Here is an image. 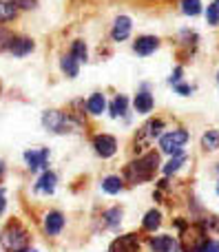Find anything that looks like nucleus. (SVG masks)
I'll return each instance as SVG.
<instances>
[{
	"mask_svg": "<svg viewBox=\"0 0 219 252\" xmlns=\"http://www.w3.org/2000/svg\"><path fill=\"white\" fill-rule=\"evenodd\" d=\"M159 164V155L157 153H146L144 157H140V159L131 161V164L126 166V170H124V175H126V179L131 184H140V182H146V179L153 177L155 168H157Z\"/></svg>",
	"mask_w": 219,
	"mask_h": 252,
	"instance_id": "1",
	"label": "nucleus"
},
{
	"mask_svg": "<svg viewBox=\"0 0 219 252\" xmlns=\"http://www.w3.org/2000/svg\"><path fill=\"white\" fill-rule=\"evenodd\" d=\"M0 244H2V248L9 250V252H20V250L27 248V244H29V235H27V230L20 226V223L11 221L2 230V235H0Z\"/></svg>",
	"mask_w": 219,
	"mask_h": 252,
	"instance_id": "2",
	"label": "nucleus"
},
{
	"mask_svg": "<svg viewBox=\"0 0 219 252\" xmlns=\"http://www.w3.org/2000/svg\"><path fill=\"white\" fill-rule=\"evenodd\" d=\"M42 124L44 128L53 130V133H73L78 128V122L73 118H69V115L60 113V111H47L42 115Z\"/></svg>",
	"mask_w": 219,
	"mask_h": 252,
	"instance_id": "3",
	"label": "nucleus"
},
{
	"mask_svg": "<svg viewBox=\"0 0 219 252\" xmlns=\"http://www.w3.org/2000/svg\"><path fill=\"white\" fill-rule=\"evenodd\" d=\"M188 142V133H186L184 128H177V130H171V133L162 135V139H159V148H162L164 153H168V155H180L182 146Z\"/></svg>",
	"mask_w": 219,
	"mask_h": 252,
	"instance_id": "4",
	"label": "nucleus"
},
{
	"mask_svg": "<svg viewBox=\"0 0 219 252\" xmlns=\"http://www.w3.org/2000/svg\"><path fill=\"white\" fill-rule=\"evenodd\" d=\"M206 235H204V228L202 226H193L188 232H186V239H184V250L186 252H199L202 246L206 244Z\"/></svg>",
	"mask_w": 219,
	"mask_h": 252,
	"instance_id": "5",
	"label": "nucleus"
},
{
	"mask_svg": "<svg viewBox=\"0 0 219 252\" xmlns=\"http://www.w3.org/2000/svg\"><path fill=\"white\" fill-rule=\"evenodd\" d=\"M93 148H95V153L100 157H111L118 151V142L111 135H95L93 137Z\"/></svg>",
	"mask_w": 219,
	"mask_h": 252,
	"instance_id": "6",
	"label": "nucleus"
},
{
	"mask_svg": "<svg viewBox=\"0 0 219 252\" xmlns=\"http://www.w3.org/2000/svg\"><path fill=\"white\" fill-rule=\"evenodd\" d=\"M131 29H133V22L128 16H118L113 22V29H111V38L115 40V42H122V40H126L128 35H131Z\"/></svg>",
	"mask_w": 219,
	"mask_h": 252,
	"instance_id": "7",
	"label": "nucleus"
},
{
	"mask_svg": "<svg viewBox=\"0 0 219 252\" xmlns=\"http://www.w3.org/2000/svg\"><path fill=\"white\" fill-rule=\"evenodd\" d=\"M149 244H151V250L153 252H180V241L168 237V235L151 237Z\"/></svg>",
	"mask_w": 219,
	"mask_h": 252,
	"instance_id": "8",
	"label": "nucleus"
},
{
	"mask_svg": "<svg viewBox=\"0 0 219 252\" xmlns=\"http://www.w3.org/2000/svg\"><path fill=\"white\" fill-rule=\"evenodd\" d=\"M109 252H140V241L135 235H124L111 244Z\"/></svg>",
	"mask_w": 219,
	"mask_h": 252,
	"instance_id": "9",
	"label": "nucleus"
},
{
	"mask_svg": "<svg viewBox=\"0 0 219 252\" xmlns=\"http://www.w3.org/2000/svg\"><path fill=\"white\" fill-rule=\"evenodd\" d=\"M157 47H159V40L155 38V35H140V38L135 40V44H133V51H135L137 56H151Z\"/></svg>",
	"mask_w": 219,
	"mask_h": 252,
	"instance_id": "10",
	"label": "nucleus"
},
{
	"mask_svg": "<svg viewBox=\"0 0 219 252\" xmlns=\"http://www.w3.org/2000/svg\"><path fill=\"white\" fill-rule=\"evenodd\" d=\"M47 159H49V151H47V148H42V151H27L25 153V161L29 164L31 170L44 168V166H47Z\"/></svg>",
	"mask_w": 219,
	"mask_h": 252,
	"instance_id": "11",
	"label": "nucleus"
},
{
	"mask_svg": "<svg viewBox=\"0 0 219 252\" xmlns=\"http://www.w3.org/2000/svg\"><path fill=\"white\" fill-rule=\"evenodd\" d=\"M9 51H11L13 56H18V58L27 56V53L33 51V40H29V38H16V35H13V40L9 42Z\"/></svg>",
	"mask_w": 219,
	"mask_h": 252,
	"instance_id": "12",
	"label": "nucleus"
},
{
	"mask_svg": "<svg viewBox=\"0 0 219 252\" xmlns=\"http://www.w3.org/2000/svg\"><path fill=\"white\" fill-rule=\"evenodd\" d=\"M133 106H135L137 113H151V111H153V106H155V100H153V95H151V93L140 91L135 95V100H133Z\"/></svg>",
	"mask_w": 219,
	"mask_h": 252,
	"instance_id": "13",
	"label": "nucleus"
},
{
	"mask_svg": "<svg viewBox=\"0 0 219 252\" xmlns=\"http://www.w3.org/2000/svg\"><path fill=\"white\" fill-rule=\"evenodd\" d=\"M62 226H64V217H62L60 213H49L47 219H44V230H47V235H58V232L62 230Z\"/></svg>",
	"mask_w": 219,
	"mask_h": 252,
	"instance_id": "14",
	"label": "nucleus"
},
{
	"mask_svg": "<svg viewBox=\"0 0 219 252\" xmlns=\"http://www.w3.org/2000/svg\"><path fill=\"white\" fill-rule=\"evenodd\" d=\"M56 184H58L56 173L47 170V173H42V177L38 179V184H35V190H38V192H53V190H56Z\"/></svg>",
	"mask_w": 219,
	"mask_h": 252,
	"instance_id": "15",
	"label": "nucleus"
},
{
	"mask_svg": "<svg viewBox=\"0 0 219 252\" xmlns=\"http://www.w3.org/2000/svg\"><path fill=\"white\" fill-rule=\"evenodd\" d=\"M87 109H89V113L91 115H102L104 113V109H106L104 95H102V93H93V95L89 97V102H87Z\"/></svg>",
	"mask_w": 219,
	"mask_h": 252,
	"instance_id": "16",
	"label": "nucleus"
},
{
	"mask_svg": "<svg viewBox=\"0 0 219 252\" xmlns=\"http://www.w3.org/2000/svg\"><path fill=\"white\" fill-rule=\"evenodd\" d=\"M78 64H80V62L75 60L71 53H69V56H62V60H60V69L64 71L69 78H75V75H78Z\"/></svg>",
	"mask_w": 219,
	"mask_h": 252,
	"instance_id": "17",
	"label": "nucleus"
},
{
	"mask_svg": "<svg viewBox=\"0 0 219 252\" xmlns=\"http://www.w3.org/2000/svg\"><path fill=\"white\" fill-rule=\"evenodd\" d=\"M18 16V7L7 0H0V22H7V20H13Z\"/></svg>",
	"mask_w": 219,
	"mask_h": 252,
	"instance_id": "18",
	"label": "nucleus"
},
{
	"mask_svg": "<svg viewBox=\"0 0 219 252\" xmlns=\"http://www.w3.org/2000/svg\"><path fill=\"white\" fill-rule=\"evenodd\" d=\"M102 190L109 192V195H118L120 190H122V179L115 177V175H111V177H106L104 182H102Z\"/></svg>",
	"mask_w": 219,
	"mask_h": 252,
	"instance_id": "19",
	"label": "nucleus"
},
{
	"mask_svg": "<svg viewBox=\"0 0 219 252\" xmlns=\"http://www.w3.org/2000/svg\"><path fill=\"white\" fill-rule=\"evenodd\" d=\"M159 223H162V213L159 210H149L144 217V230L153 232L155 228H159Z\"/></svg>",
	"mask_w": 219,
	"mask_h": 252,
	"instance_id": "20",
	"label": "nucleus"
},
{
	"mask_svg": "<svg viewBox=\"0 0 219 252\" xmlns=\"http://www.w3.org/2000/svg\"><path fill=\"white\" fill-rule=\"evenodd\" d=\"M184 164H186V155H184V153H180V155H173V159L168 161L162 170H164V175H173V173H177V170H180Z\"/></svg>",
	"mask_w": 219,
	"mask_h": 252,
	"instance_id": "21",
	"label": "nucleus"
},
{
	"mask_svg": "<svg viewBox=\"0 0 219 252\" xmlns=\"http://www.w3.org/2000/svg\"><path fill=\"white\" fill-rule=\"evenodd\" d=\"M182 13L184 16H199L202 13V0H182Z\"/></svg>",
	"mask_w": 219,
	"mask_h": 252,
	"instance_id": "22",
	"label": "nucleus"
},
{
	"mask_svg": "<svg viewBox=\"0 0 219 252\" xmlns=\"http://www.w3.org/2000/svg\"><path fill=\"white\" fill-rule=\"evenodd\" d=\"M71 56H73L78 62H87V58H89L87 44H84L82 40H75V42L71 44Z\"/></svg>",
	"mask_w": 219,
	"mask_h": 252,
	"instance_id": "23",
	"label": "nucleus"
},
{
	"mask_svg": "<svg viewBox=\"0 0 219 252\" xmlns=\"http://www.w3.org/2000/svg\"><path fill=\"white\" fill-rule=\"evenodd\" d=\"M126 106H128V100L124 95H118L113 102H111V115L113 118H120V115L126 113Z\"/></svg>",
	"mask_w": 219,
	"mask_h": 252,
	"instance_id": "24",
	"label": "nucleus"
},
{
	"mask_svg": "<svg viewBox=\"0 0 219 252\" xmlns=\"http://www.w3.org/2000/svg\"><path fill=\"white\" fill-rule=\"evenodd\" d=\"M202 146L206 148V151H217L219 148V133L217 130H208V133H204Z\"/></svg>",
	"mask_w": 219,
	"mask_h": 252,
	"instance_id": "25",
	"label": "nucleus"
},
{
	"mask_svg": "<svg viewBox=\"0 0 219 252\" xmlns=\"http://www.w3.org/2000/svg\"><path fill=\"white\" fill-rule=\"evenodd\" d=\"M104 219H106V226L109 228H118V223L122 221V210L120 208H111L104 213Z\"/></svg>",
	"mask_w": 219,
	"mask_h": 252,
	"instance_id": "26",
	"label": "nucleus"
},
{
	"mask_svg": "<svg viewBox=\"0 0 219 252\" xmlns=\"http://www.w3.org/2000/svg\"><path fill=\"white\" fill-rule=\"evenodd\" d=\"M206 20L208 25H219V0H213L206 9Z\"/></svg>",
	"mask_w": 219,
	"mask_h": 252,
	"instance_id": "27",
	"label": "nucleus"
},
{
	"mask_svg": "<svg viewBox=\"0 0 219 252\" xmlns=\"http://www.w3.org/2000/svg\"><path fill=\"white\" fill-rule=\"evenodd\" d=\"M11 40H13V35L9 33L4 27H0V51H2V49H9V42H11Z\"/></svg>",
	"mask_w": 219,
	"mask_h": 252,
	"instance_id": "28",
	"label": "nucleus"
},
{
	"mask_svg": "<svg viewBox=\"0 0 219 252\" xmlns=\"http://www.w3.org/2000/svg\"><path fill=\"white\" fill-rule=\"evenodd\" d=\"M164 126L162 120H155V122H149V126H146V130H149V135L153 137V135H157L159 133V128Z\"/></svg>",
	"mask_w": 219,
	"mask_h": 252,
	"instance_id": "29",
	"label": "nucleus"
},
{
	"mask_svg": "<svg viewBox=\"0 0 219 252\" xmlns=\"http://www.w3.org/2000/svg\"><path fill=\"white\" fill-rule=\"evenodd\" d=\"M7 2L16 4V7H22V9H33L35 7V0H7Z\"/></svg>",
	"mask_w": 219,
	"mask_h": 252,
	"instance_id": "30",
	"label": "nucleus"
},
{
	"mask_svg": "<svg viewBox=\"0 0 219 252\" xmlns=\"http://www.w3.org/2000/svg\"><path fill=\"white\" fill-rule=\"evenodd\" d=\"M199 252H219V241H213V239H208L206 244L202 246V250Z\"/></svg>",
	"mask_w": 219,
	"mask_h": 252,
	"instance_id": "31",
	"label": "nucleus"
},
{
	"mask_svg": "<svg viewBox=\"0 0 219 252\" xmlns=\"http://www.w3.org/2000/svg\"><path fill=\"white\" fill-rule=\"evenodd\" d=\"M168 82H171L173 87H175V84H180V82H182V66H177V69L173 71V75H171V80H168Z\"/></svg>",
	"mask_w": 219,
	"mask_h": 252,
	"instance_id": "32",
	"label": "nucleus"
},
{
	"mask_svg": "<svg viewBox=\"0 0 219 252\" xmlns=\"http://www.w3.org/2000/svg\"><path fill=\"white\" fill-rule=\"evenodd\" d=\"M175 91L177 93H180V95H190V87H188V84H175Z\"/></svg>",
	"mask_w": 219,
	"mask_h": 252,
	"instance_id": "33",
	"label": "nucleus"
},
{
	"mask_svg": "<svg viewBox=\"0 0 219 252\" xmlns=\"http://www.w3.org/2000/svg\"><path fill=\"white\" fill-rule=\"evenodd\" d=\"M2 210H4V192L0 190V213H2Z\"/></svg>",
	"mask_w": 219,
	"mask_h": 252,
	"instance_id": "34",
	"label": "nucleus"
},
{
	"mask_svg": "<svg viewBox=\"0 0 219 252\" xmlns=\"http://www.w3.org/2000/svg\"><path fill=\"white\" fill-rule=\"evenodd\" d=\"M2 173H4V166H2V161H0V177H2Z\"/></svg>",
	"mask_w": 219,
	"mask_h": 252,
	"instance_id": "35",
	"label": "nucleus"
},
{
	"mask_svg": "<svg viewBox=\"0 0 219 252\" xmlns=\"http://www.w3.org/2000/svg\"><path fill=\"white\" fill-rule=\"evenodd\" d=\"M20 252H35V250H20Z\"/></svg>",
	"mask_w": 219,
	"mask_h": 252,
	"instance_id": "36",
	"label": "nucleus"
},
{
	"mask_svg": "<svg viewBox=\"0 0 219 252\" xmlns=\"http://www.w3.org/2000/svg\"><path fill=\"white\" fill-rule=\"evenodd\" d=\"M217 82H219V73H217Z\"/></svg>",
	"mask_w": 219,
	"mask_h": 252,
	"instance_id": "37",
	"label": "nucleus"
},
{
	"mask_svg": "<svg viewBox=\"0 0 219 252\" xmlns=\"http://www.w3.org/2000/svg\"><path fill=\"white\" fill-rule=\"evenodd\" d=\"M217 192H219V186H217Z\"/></svg>",
	"mask_w": 219,
	"mask_h": 252,
	"instance_id": "38",
	"label": "nucleus"
}]
</instances>
